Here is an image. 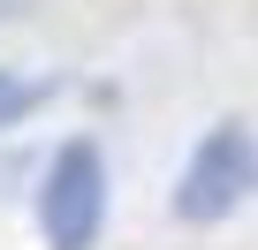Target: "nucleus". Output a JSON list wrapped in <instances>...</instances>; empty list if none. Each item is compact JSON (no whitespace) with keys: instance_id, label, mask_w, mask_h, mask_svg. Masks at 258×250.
Returning a JSON list of instances; mask_svg holds the SVG:
<instances>
[{"instance_id":"2","label":"nucleus","mask_w":258,"mask_h":250,"mask_svg":"<svg viewBox=\"0 0 258 250\" xmlns=\"http://www.w3.org/2000/svg\"><path fill=\"white\" fill-rule=\"evenodd\" d=\"M99 227H106V159H99V144L76 137L53 152V167L38 182V235L53 250H91Z\"/></svg>"},{"instance_id":"3","label":"nucleus","mask_w":258,"mask_h":250,"mask_svg":"<svg viewBox=\"0 0 258 250\" xmlns=\"http://www.w3.org/2000/svg\"><path fill=\"white\" fill-rule=\"evenodd\" d=\"M38 106H46V84H38V76H16V68H0V129L31 121Z\"/></svg>"},{"instance_id":"4","label":"nucleus","mask_w":258,"mask_h":250,"mask_svg":"<svg viewBox=\"0 0 258 250\" xmlns=\"http://www.w3.org/2000/svg\"><path fill=\"white\" fill-rule=\"evenodd\" d=\"M16 8H31V0H0V16H16Z\"/></svg>"},{"instance_id":"1","label":"nucleus","mask_w":258,"mask_h":250,"mask_svg":"<svg viewBox=\"0 0 258 250\" xmlns=\"http://www.w3.org/2000/svg\"><path fill=\"white\" fill-rule=\"evenodd\" d=\"M250 197H258V129L250 121H213L198 137V152L182 159V175H175V220L213 227Z\"/></svg>"}]
</instances>
